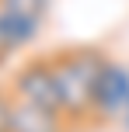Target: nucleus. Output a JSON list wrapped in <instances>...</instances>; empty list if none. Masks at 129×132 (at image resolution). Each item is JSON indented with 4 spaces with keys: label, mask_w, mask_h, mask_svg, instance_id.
<instances>
[{
    "label": "nucleus",
    "mask_w": 129,
    "mask_h": 132,
    "mask_svg": "<svg viewBox=\"0 0 129 132\" xmlns=\"http://www.w3.org/2000/svg\"><path fill=\"white\" fill-rule=\"evenodd\" d=\"M63 129H66V115L14 97V104H11V129L7 132H63Z\"/></svg>",
    "instance_id": "nucleus-4"
},
{
    "label": "nucleus",
    "mask_w": 129,
    "mask_h": 132,
    "mask_svg": "<svg viewBox=\"0 0 129 132\" xmlns=\"http://www.w3.org/2000/svg\"><path fill=\"white\" fill-rule=\"evenodd\" d=\"M39 31H42V21L0 7V35L7 38V45H11L14 52H18V49H28L35 38H39Z\"/></svg>",
    "instance_id": "nucleus-5"
},
{
    "label": "nucleus",
    "mask_w": 129,
    "mask_h": 132,
    "mask_svg": "<svg viewBox=\"0 0 129 132\" xmlns=\"http://www.w3.org/2000/svg\"><path fill=\"white\" fill-rule=\"evenodd\" d=\"M56 73V87H59V101H63V115L70 122L84 118L94 111V87L101 77L108 56L94 45H73L63 52L49 56Z\"/></svg>",
    "instance_id": "nucleus-1"
},
{
    "label": "nucleus",
    "mask_w": 129,
    "mask_h": 132,
    "mask_svg": "<svg viewBox=\"0 0 129 132\" xmlns=\"http://www.w3.org/2000/svg\"><path fill=\"white\" fill-rule=\"evenodd\" d=\"M11 94L18 101L49 108V111L63 115V101H59V87H56V73H52V59H32L25 63L11 80Z\"/></svg>",
    "instance_id": "nucleus-2"
},
{
    "label": "nucleus",
    "mask_w": 129,
    "mask_h": 132,
    "mask_svg": "<svg viewBox=\"0 0 129 132\" xmlns=\"http://www.w3.org/2000/svg\"><path fill=\"white\" fill-rule=\"evenodd\" d=\"M11 52H14V49L7 45V38H4V35H0V63H4V59H7V56H11Z\"/></svg>",
    "instance_id": "nucleus-8"
},
{
    "label": "nucleus",
    "mask_w": 129,
    "mask_h": 132,
    "mask_svg": "<svg viewBox=\"0 0 129 132\" xmlns=\"http://www.w3.org/2000/svg\"><path fill=\"white\" fill-rule=\"evenodd\" d=\"M11 104H14V97L0 90V132H7V129H11Z\"/></svg>",
    "instance_id": "nucleus-7"
},
{
    "label": "nucleus",
    "mask_w": 129,
    "mask_h": 132,
    "mask_svg": "<svg viewBox=\"0 0 129 132\" xmlns=\"http://www.w3.org/2000/svg\"><path fill=\"white\" fill-rule=\"evenodd\" d=\"M129 104V66L108 59L98 77V87H94V111L98 118H115L122 115Z\"/></svg>",
    "instance_id": "nucleus-3"
},
{
    "label": "nucleus",
    "mask_w": 129,
    "mask_h": 132,
    "mask_svg": "<svg viewBox=\"0 0 129 132\" xmlns=\"http://www.w3.org/2000/svg\"><path fill=\"white\" fill-rule=\"evenodd\" d=\"M122 122H126V129H129V104H126V111H122Z\"/></svg>",
    "instance_id": "nucleus-9"
},
{
    "label": "nucleus",
    "mask_w": 129,
    "mask_h": 132,
    "mask_svg": "<svg viewBox=\"0 0 129 132\" xmlns=\"http://www.w3.org/2000/svg\"><path fill=\"white\" fill-rule=\"evenodd\" d=\"M0 7L25 14V18H35V21H45V14H49V0H0Z\"/></svg>",
    "instance_id": "nucleus-6"
}]
</instances>
